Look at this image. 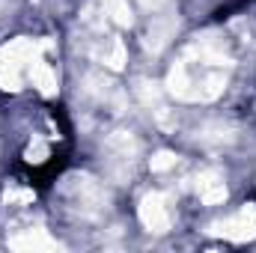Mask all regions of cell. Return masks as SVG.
Returning <instances> with one entry per match:
<instances>
[{"label":"cell","instance_id":"1","mask_svg":"<svg viewBox=\"0 0 256 253\" xmlns=\"http://www.w3.org/2000/svg\"><path fill=\"white\" fill-rule=\"evenodd\" d=\"M212 236H224L230 242H254L256 238V202L244 206L238 214H232L230 220H218L208 226Z\"/></svg>","mask_w":256,"mask_h":253},{"label":"cell","instance_id":"2","mask_svg":"<svg viewBox=\"0 0 256 253\" xmlns=\"http://www.w3.org/2000/svg\"><path fill=\"white\" fill-rule=\"evenodd\" d=\"M140 220L149 232H167L173 226V218H170V208H167V200L161 194H146L140 200Z\"/></svg>","mask_w":256,"mask_h":253},{"label":"cell","instance_id":"3","mask_svg":"<svg viewBox=\"0 0 256 253\" xmlns=\"http://www.w3.org/2000/svg\"><path fill=\"white\" fill-rule=\"evenodd\" d=\"M196 194H200V200H202L206 206H218V202L226 200L230 190H226L224 176H220L218 170H206V173L196 176Z\"/></svg>","mask_w":256,"mask_h":253},{"label":"cell","instance_id":"4","mask_svg":"<svg viewBox=\"0 0 256 253\" xmlns=\"http://www.w3.org/2000/svg\"><path fill=\"white\" fill-rule=\"evenodd\" d=\"M176 30H179V18H173V15L155 18V21L149 24V33H146V48H149L152 54H158L161 48L170 45V39L176 36Z\"/></svg>","mask_w":256,"mask_h":253},{"label":"cell","instance_id":"5","mask_svg":"<svg viewBox=\"0 0 256 253\" xmlns=\"http://www.w3.org/2000/svg\"><path fill=\"white\" fill-rule=\"evenodd\" d=\"M9 248L12 250H57L60 244L54 238H48L45 230H27V232L9 238Z\"/></svg>","mask_w":256,"mask_h":253},{"label":"cell","instance_id":"6","mask_svg":"<svg viewBox=\"0 0 256 253\" xmlns=\"http://www.w3.org/2000/svg\"><path fill=\"white\" fill-rule=\"evenodd\" d=\"M27 74H30V80L42 90V96H54V92H57V78H54L51 66L42 63L39 57H33V63H30V68H27Z\"/></svg>","mask_w":256,"mask_h":253},{"label":"cell","instance_id":"7","mask_svg":"<svg viewBox=\"0 0 256 253\" xmlns=\"http://www.w3.org/2000/svg\"><path fill=\"white\" fill-rule=\"evenodd\" d=\"M108 149H110V152H116L122 161H131V158L137 155V149H140V146H137V140H134L128 131H114V134L108 137Z\"/></svg>","mask_w":256,"mask_h":253},{"label":"cell","instance_id":"8","mask_svg":"<svg viewBox=\"0 0 256 253\" xmlns=\"http://www.w3.org/2000/svg\"><path fill=\"white\" fill-rule=\"evenodd\" d=\"M108 12L114 15V21L120 27L131 24V6H128V0H108Z\"/></svg>","mask_w":256,"mask_h":253},{"label":"cell","instance_id":"9","mask_svg":"<svg viewBox=\"0 0 256 253\" xmlns=\"http://www.w3.org/2000/svg\"><path fill=\"white\" fill-rule=\"evenodd\" d=\"M104 63L110 66L114 72H120L126 66V45H122V39H110V54L104 57Z\"/></svg>","mask_w":256,"mask_h":253},{"label":"cell","instance_id":"10","mask_svg":"<svg viewBox=\"0 0 256 253\" xmlns=\"http://www.w3.org/2000/svg\"><path fill=\"white\" fill-rule=\"evenodd\" d=\"M149 167H152V173H164V170L176 167V155L173 152H158V155H152Z\"/></svg>","mask_w":256,"mask_h":253},{"label":"cell","instance_id":"11","mask_svg":"<svg viewBox=\"0 0 256 253\" xmlns=\"http://www.w3.org/2000/svg\"><path fill=\"white\" fill-rule=\"evenodd\" d=\"M45 152H48V149H45L42 143H36V146H30V149H27V158H30V161H42V155H45Z\"/></svg>","mask_w":256,"mask_h":253}]
</instances>
